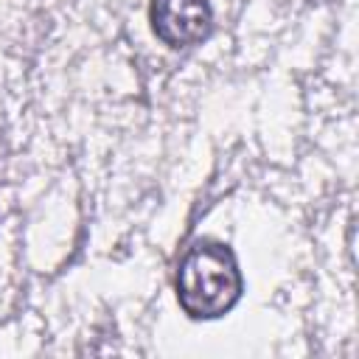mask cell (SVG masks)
Returning <instances> with one entry per match:
<instances>
[{"label":"cell","mask_w":359,"mask_h":359,"mask_svg":"<svg viewBox=\"0 0 359 359\" xmlns=\"http://www.w3.org/2000/svg\"><path fill=\"white\" fill-rule=\"evenodd\" d=\"M180 309L191 320L224 317L244 292L236 252L216 238H196L182 252L174 278Z\"/></svg>","instance_id":"6da1fadb"},{"label":"cell","mask_w":359,"mask_h":359,"mask_svg":"<svg viewBox=\"0 0 359 359\" xmlns=\"http://www.w3.org/2000/svg\"><path fill=\"white\" fill-rule=\"evenodd\" d=\"M149 22L163 45L180 50L210 36L213 8L208 0H151Z\"/></svg>","instance_id":"7a4b0ae2"}]
</instances>
